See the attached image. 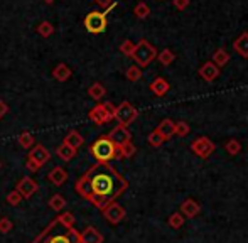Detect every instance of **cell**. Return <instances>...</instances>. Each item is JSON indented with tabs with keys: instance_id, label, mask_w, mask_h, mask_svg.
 I'll list each match as a JSON object with an SVG mask.
<instances>
[{
	"instance_id": "cell-41",
	"label": "cell",
	"mask_w": 248,
	"mask_h": 243,
	"mask_svg": "<svg viewBox=\"0 0 248 243\" xmlns=\"http://www.w3.org/2000/svg\"><path fill=\"white\" fill-rule=\"evenodd\" d=\"M172 3L177 10H186L189 7V0H172Z\"/></svg>"
},
{
	"instance_id": "cell-31",
	"label": "cell",
	"mask_w": 248,
	"mask_h": 243,
	"mask_svg": "<svg viewBox=\"0 0 248 243\" xmlns=\"http://www.w3.org/2000/svg\"><path fill=\"white\" fill-rule=\"evenodd\" d=\"M134 14H135V17H137V19H147V17L150 15V7L145 2H140V3H137V5H135Z\"/></svg>"
},
{
	"instance_id": "cell-2",
	"label": "cell",
	"mask_w": 248,
	"mask_h": 243,
	"mask_svg": "<svg viewBox=\"0 0 248 243\" xmlns=\"http://www.w3.org/2000/svg\"><path fill=\"white\" fill-rule=\"evenodd\" d=\"M73 213H59L31 243H81Z\"/></svg>"
},
{
	"instance_id": "cell-40",
	"label": "cell",
	"mask_w": 248,
	"mask_h": 243,
	"mask_svg": "<svg viewBox=\"0 0 248 243\" xmlns=\"http://www.w3.org/2000/svg\"><path fill=\"white\" fill-rule=\"evenodd\" d=\"M26 169H27L29 172H37V171L41 169V166L37 164V162H34L32 159L27 157V161H26Z\"/></svg>"
},
{
	"instance_id": "cell-5",
	"label": "cell",
	"mask_w": 248,
	"mask_h": 243,
	"mask_svg": "<svg viewBox=\"0 0 248 243\" xmlns=\"http://www.w3.org/2000/svg\"><path fill=\"white\" fill-rule=\"evenodd\" d=\"M115 117V105L110 102L105 103H98L95 105L88 113V119L93 122L95 125H105L110 120H113Z\"/></svg>"
},
{
	"instance_id": "cell-27",
	"label": "cell",
	"mask_w": 248,
	"mask_h": 243,
	"mask_svg": "<svg viewBox=\"0 0 248 243\" xmlns=\"http://www.w3.org/2000/svg\"><path fill=\"white\" fill-rule=\"evenodd\" d=\"M157 60L162 66H170L174 61H176V54L170 49H162L160 53H157Z\"/></svg>"
},
{
	"instance_id": "cell-20",
	"label": "cell",
	"mask_w": 248,
	"mask_h": 243,
	"mask_svg": "<svg viewBox=\"0 0 248 243\" xmlns=\"http://www.w3.org/2000/svg\"><path fill=\"white\" fill-rule=\"evenodd\" d=\"M174 127H176V122H172L170 119H166L157 125L155 130L162 135L164 140H170V137H174Z\"/></svg>"
},
{
	"instance_id": "cell-9",
	"label": "cell",
	"mask_w": 248,
	"mask_h": 243,
	"mask_svg": "<svg viewBox=\"0 0 248 243\" xmlns=\"http://www.w3.org/2000/svg\"><path fill=\"white\" fill-rule=\"evenodd\" d=\"M101 213H103L105 220L110 225H118L120 221H124V218H125V208L118 203H110L107 208L101 210Z\"/></svg>"
},
{
	"instance_id": "cell-19",
	"label": "cell",
	"mask_w": 248,
	"mask_h": 243,
	"mask_svg": "<svg viewBox=\"0 0 248 243\" xmlns=\"http://www.w3.org/2000/svg\"><path fill=\"white\" fill-rule=\"evenodd\" d=\"M71 76H73L71 68H69L68 64H64V62H59V64L56 66L54 69H52V78H54L56 81H59V83L68 81Z\"/></svg>"
},
{
	"instance_id": "cell-15",
	"label": "cell",
	"mask_w": 248,
	"mask_h": 243,
	"mask_svg": "<svg viewBox=\"0 0 248 243\" xmlns=\"http://www.w3.org/2000/svg\"><path fill=\"white\" fill-rule=\"evenodd\" d=\"M62 144H66L68 147H71V149H75V151H78V149L81 147L83 144H85V138H83V135L79 134L78 130L71 128V130H69L68 134L64 135V138H62Z\"/></svg>"
},
{
	"instance_id": "cell-24",
	"label": "cell",
	"mask_w": 248,
	"mask_h": 243,
	"mask_svg": "<svg viewBox=\"0 0 248 243\" xmlns=\"http://www.w3.org/2000/svg\"><path fill=\"white\" fill-rule=\"evenodd\" d=\"M17 144L20 145L22 149H32L34 145H36V138H34L32 134H29V132H22V134L19 135V138H17Z\"/></svg>"
},
{
	"instance_id": "cell-30",
	"label": "cell",
	"mask_w": 248,
	"mask_h": 243,
	"mask_svg": "<svg viewBox=\"0 0 248 243\" xmlns=\"http://www.w3.org/2000/svg\"><path fill=\"white\" fill-rule=\"evenodd\" d=\"M125 78H127L128 81H132V83L139 81V79L142 78V68H139L137 64L130 66V68L127 69V73H125Z\"/></svg>"
},
{
	"instance_id": "cell-8",
	"label": "cell",
	"mask_w": 248,
	"mask_h": 243,
	"mask_svg": "<svg viewBox=\"0 0 248 243\" xmlns=\"http://www.w3.org/2000/svg\"><path fill=\"white\" fill-rule=\"evenodd\" d=\"M191 149H193V152L198 155V157H201V159H208L209 155L215 152V149H216V145H215V142L213 140H209L208 137H198L196 140H193V144H191Z\"/></svg>"
},
{
	"instance_id": "cell-13",
	"label": "cell",
	"mask_w": 248,
	"mask_h": 243,
	"mask_svg": "<svg viewBox=\"0 0 248 243\" xmlns=\"http://www.w3.org/2000/svg\"><path fill=\"white\" fill-rule=\"evenodd\" d=\"M181 214H183L184 218H196L199 213H201V204L198 203L196 199H193V197H187V199H184L183 203H181Z\"/></svg>"
},
{
	"instance_id": "cell-1",
	"label": "cell",
	"mask_w": 248,
	"mask_h": 243,
	"mask_svg": "<svg viewBox=\"0 0 248 243\" xmlns=\"http://www.w3.org/2000/svg\"><path fill=\"white\" fill-rule=\"evenodd\" d=\"M127 187L128 181L110 162H95L75 182L76 193L98 210L115 203L127 191Z\"/></svg>"
},
{
	"instance_id": "cell-33",
	"label": "cell",
	"mask_w": 248,
	"mask_h": 243,
	"mask_svg": "<svg viewBox=\"0 0 248 243\" xmlns=\"http://www.w3.org/2000/svg\"><path fill=\"white\" fill-rule=\"evenodd\" d=\"M225 149H226V152H228L230 155H238L240 152H242V144H240L236 138H230V140L226 142Z\"/></svg>"
},
{
	"instance_id": "cell-35",
	"label": "cell",
	"mask_w": 248,
	"mask_h": 243,
	"mask_svg": "<svg viewBox=\"0 0 248 243\" xmlns=\"http://www.w3.org/2000/svg\"><path fill=\"white\" fill-rule=\"evenodd\" d=\"M147 142H149V145H152V147H160V145L164 144V138H162V135L159 134L157 130H154V132H150L149 134V137H147Z\"/></svg>"
},
{
	"instance_id": "cell-23",
	"label": "cell",
	"mask_w": 248,
	"mask_h": 243,
	"mask_svg": "<svg viewBox=\"0 0 248 243\" xmlns=\"http://www.w3.org/2000/svg\"><path fill=\"white\" fill-rule=\"evenodd\" d=\"M135 152H137V147L132 142H128L122 147H117V159H130L135 155Z\"/></svg>"
},
{
	"instance_id": "cell-37",
	"label": "cell",
	"mask_w": 248,
	"mask_h": 243,
	"mask_svg": "<svg viewBox=\"0 0 248 243\" xmlns=\"http://www.w3.org/2000/svg\"><path fill=\"white\" fill-rule=\"evenodd\" d=\"M22 199H24V197L20 196V194L17 193L16 189H14V191H10V193L7 194V197H5V201L10 204V206H19V204L22 203Z\"/></svg>"
},
{
	"instance_id": "cell-18",
	"label": "cell",
	"mask_w": 248,
	"mask_h": 243,
	"mask_svg": "<svg viewBox=\"0 0 248 243\" xmlns=\"http://www.w3.org/2000/svg\"><path fill=\"white\" fill-rule=\"evenodd\" d=\"M47 179H49V182L54 184V186H62V184L66 182V179H68V172H66V169L61 167V166H56L54 169H51L49 174H47Z\"/></svg>"
},
{
	"instance_id": "cell-21",
	"label": "cell",
	"mask_w": 248,
	"mask_h": 243,
	"mask_svg": "<svg viewBox=\"0 0 248 243\" xmlns=\"http://www.w3.org/2000/svg\"><path fill=\"white\" fill-rule=\"evenodd\" d=\"M169 81L166 78H155L152 83H150V91L155 96H164L167 91H169Z\"/></svg>"
},
{
	"instance_id": "cell-22",
	"label": "cell",
	"mask_w": 248,
	"mask_h": 243,
	"mask_svg": "<svg viewBox=\"0 0 248 243\" xmlns=\"http://www.w3.org/2000/svg\"><path fill=\"white\" fill-rule=\"evenodd\" d=\"M213 62H215L218 68H223V66H226L230 62L228 51H226L225 47H218V49L215 51V54H213Z\"/></svg>"
},
{
	"instance_id": "cell-11",
	"label": "cell",
	"mask_w": 248,
	"mask_h": 243,
	"mask_svg": "<svg viewBox=\"0 0 248 243\" xmlns=\"http://www.w3.org/2000/svg\"><path fill=\"white\" fill-rule=\"evenodd\" d=\"M37 189H39V187H37V182L34 181L32 178H29V176L22 178L16 186V191L24 197V199H29V197H32L34 194L37 193Z\"/></svg>"
},
{
	"instance_id": "cell-28",
	"label": "cell",
	"mask_w": 248,
	"mask_h": 243,
	"mask_svg": "<svg viewBox=\"0 0 248 243\" xmlns=\"http://www.w3.org/2000/svg\"><path fill=\"white\" fill-rule=\"evenodd\" d=\"M47 204H49V208L52 211L59 213V211H62L66 208V199L61 196V194H54V196H51V199Z\"/></svg>"
},
{
	"instance_id": "cell-38",
	"label": "cell",
	"mask_w": 248,
	"mask_h": 243,
	"mask_svg": "<svg viewBox=\"0 0 248 243\" xmlns=\"http://www.w3.org/2000/svg\"><path fill=\"white\" fill-rule=\"evenodd\" d=\"M95 3L100 7V9H103L105 14H108L111 9L117 7V2H115V0H95Z\"/></svg>"
},
{
	"instance_id": "cell-36",
	"label": "cell",
	"mask_w": 248,
	"mask_h": 243,
	"mask_svg": "<svg viewBox=\"0 0 248 243\" xmlns=\"http://www.w3.org/2000/svg\"><path fill=\"white\" fill-rule=\"evenodd\" d=\"M191 132V127L186 123V122H176V127H174V135L177 137H186Z\"/></svg>"
},
{
	"instance_id": "cell-43",
	"label": "cell",
	"mask_w": 248,
	"mask_h": 243,
	"mask_svg": "<svg viewBox=\"0 0 248 243\" xmlns=\"http://www.w3.org/2000/svg\"><path fill=\"white\" fill-rule=\"evenodd\" d=\"M43 2H44V3H54L56 0H43Z\"/></svg>"
},
{
	"instance_id": "cell-10",
	"label": "cell",
	"mask_w": 248,
	"mask_h": 243,
	"mask_svg": "<svg viewBox=\"0 0 248 243\" xmlns=\"http://www.w3.org/2000/svg\"><path fill=\"white\" fill-rule=\"evenodd\" d=\"M111 142H113L115 147H122L124 144H128L132 142V134L128 130V127H124V125H117L110 130V134L107 135Z\"/></svg>"
},
{
	"instance_id": "cell-39",
	"label": "cell",
	"mask_w": 248,
	"mask_h": 243,
	"mask_svg": "<svg viewBox=\"0 0 248 243\" xmlns=\"http://www.w3.org/2000/svg\"><path fill=\"white\" fill-rule=\"evenodd\" d=\"M12 220L10 218H5V216H2L0 218V233L2 235H7L10 230H12Z\"/></svg>"
},
{
	"instance_id": "cell-6",
	"label": "cell",
	"mask_w": 248,
	"mask_h": 243,
	"mask_svg": "<svg viewBox=\"0 0 248 243\" xmlns=\"http://www.w3.org/2000/svg\"><path fill=\"white\" fill-rule=\"evenodd\" d=\"M139 117V110L132 105L130 102H122L118 106H115V117L113 119L118 122V125L128 127L132 125Z\"/></svg>"
},
{
	"instance_id": "cell-12",
	"label": "cell",
	"mask_w": 248,
	"mask_h": 243,
	"mask_svg": "<svg viewBox=\"0 0 248 243\" xmlns=\"http://www.w3.org/2000/svg\"><path fill=\"white\" fill-rule=\"evenodd\" d=\"M29 159H32L34 162H37V164L43 167L44 164H47V162H49L51 152L47 151V147H44L43 144H36L29 151Z\"/></svg>"
},
{
	"instance_id": "cell-16",
	"label": "cell",
	"mask_w": 248,
	"mask_h": 243,
	"mask_svg": "<svg viewBox=\"0 0 248 243\" xmlns=\"http://www.w3.org/2000/svg\"><path fill=\"white\" fill-rule=\"evenodd\" d=\"M79 238H81V243H103V235L96 230L95 227H86L85 230L79 233Z\"/></svg>"
},
{
	"instance_id": "cell-4",
	"label": "cell",
	"mask_w": 248,
	"mask_h": 243,
	"mask_svg": "<svg viewBox=\"0 0 248 243\" xmlns=\"http://www.w3.org/2000/svg\"><path fill=\"white\" fill-rule=\"evenodd\" d=\"M157 58V49L149 43L147 39H140V43L135 44L134 54H132V60L135 61V64L139 68H145L150 62Z\"/></svg>"
},
{
	"instance_id": "cell-32",
	"label": "cell",
	"mask_w": 248,
	"mask_h": 243,
	"mask_svg": "<svg viewBox=\"0 0 248 243\" xmlns=\"http://www.w3.org/2000/svg\"><path fill=\"white\" fill-rule=\"evenodd\" d=\"M167 223H169V227H170V228H174V230H179V228L184 225V216L179 213V211H176V213H172V214L169 216Z\"/></svg>"
},
{
	"instance_id": "cell-17",
	"label": "cell",
	"mask_w": 248,
	"mask_h": 243,
	"mask_svg": "<svg viewBox=\"0 0 248 243\" xmlns=\"http://www.w3.org/2000/svg\"><path fill=\"white\" fill-rule=\"evenodd\" d=\"M233 51H235L238 56L248 60V32H242L235 41H233Z\"/></svg>"
},
{
	"instance_id": "cell-14",
	"label": "cell",
	"mask_w": 248,
	"mask_h": 243,
	"mask_svg": "<svg viewBox=\"0 0 248 243\" xmlns=\"http://www.w3.org/2000/svg\"><path fill=\"white\" fill-rule=\"evenodd\" d=\"M199 76H201L206 83H213L219 76V68L213 61H206L204 64L199 68Z\"/></svg>"
},
{
	"instance_id": "cell-42",
	"label": "cell",
	"mask_w": 248,
	"mask_h": 243,
	"mask_svg": "<svg viewBox=\"0 0 248 243\" xmlns=\"http://www.w3.org/2000/svg\"><path fill=\"white\" fill-rule=\"evenodd\" d=\"M7 113H9V105L3 100H0V119H3Z\"/></svg>"
},
{
	"instance_id": "cell-29",
	"label": "cell",
	"mask_w": 248,
	"mask_h": 243,
	"mask_svg": "<svg viewBox=\"0 0 248 243\" xmlns=\"http://www.w3.org/2000/svg\"><path fill=\"white\" fill-rule=\"evenodd\" d=\"M37 34L43 37H51L52 34H54V26L49 22V20H44V22H41L39 26L36 27Z\"/></svg>"
},
{
	"instance_id": "cell-25",
	"label": "cell",
	"mask_w": 248,
	"mask_h": 243,
	"mask_svg": "<svg viewBox=\"0 0 248 243\" xmlns=\"http://www.w3.org/2000/svg\"><path fill=\"white\" fill-rule=\"evenodd\" d=\"M88 95H90V98L100 102V100L107 95V90H105V86L101 85V83H93V85L88 88Z\"/></svg>"
},
{
	"instance_id": "cell-3",
	"label": "cell",
	"mask_w": 248,
	"mask_h": 243,
	"mask_svg": "<svg viewBox=\"0 0 248 243\" xmlns=\"http://www.w3.org/2000/svg\"><path fill=\"white\" fill-rule=\"evenodd\" d=\"M90 152H92L96 162H110L113 159H117V147L107 135L96 138L92 144V147H90Z\"/></svg>"
},
{
	"instance_id": "cell-7",
	"label": "cell",
	"mask_w": 248,
	"mask_h": 243,
	"mask_svg": "<svg viewBox=\"0 0 248 243\" xmlns=\"http://www.w3.org/2000/svg\"><path fill=\"white\" fill-rule=\"evenodd\" d=\"M83 24H85L86 30H88L90 34H101V32H105V29H107V26H108L107 14H105V12H96V10L88 12L85 15Z\"/></svg>"
},
{
	"instance_id": "cell-34",
	"label": "cell",
	"mask_w": 248,
	"mask_h": 243,
	"mask_svg": "<svg viewBox=\"0 0 248 243\" xmlns=\"http://www.w3.org/2000/svg\"><path fill=\"white\" fill-rule=\"evenodd\" d=\"M120 53L124 54V56H127V58H132V54H134V49H135V43H132L130 39H125L124 43L120 44Z\"/></svg>"
},
{
	"instance_id": "cell-26",
	"label": "cell",
	"mask_w": 248,
	"mask_h": 243,
	"mask_svg": "<svg viewBox=\"0 0 248 243\" xmlns=\"http://www.w3.org/2000/svg\"><path fill=\"white\" fill-rule=\"evenodd\" d=\"M76 152H78V151H75V149L68 147L66 144H61L58 149H56V154H58V157L62 159V161H71V159L76 155Z\"/></svg>"
}]
</instances>
